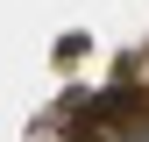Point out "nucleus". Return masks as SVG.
Wrapping results in <instances>:
<instances>
[{
  "label": "nucleus",
  "mask_w": 149,
  "mask_h": 142,
  "mask_svg": "<svg viewBox=\"0 0 149 142\" xmlns=\"http://www.w3.org/2000/svg\"><path fill=\"white\" fill-rule=\"evenodd\" d=\"M128 142H149V114H142V121H135V128H128Z\"/></svg>",
  "instance_id": "nucleus-1"
}]
</instances>
